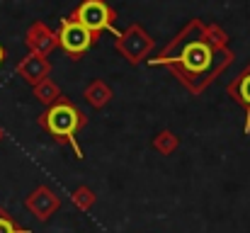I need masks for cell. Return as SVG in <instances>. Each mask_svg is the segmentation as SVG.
I'll use <instances>...</instances> for the list:
<instances>
[{
    "label": "cell",
    "mask_w": 250,
    "mask_h": 233,
    "mask_svg": "<svg viewBox=\"0 0 250 233\" xmlns=\"http://www.w3.org/2000/svg\"><path fill=\"white\" fill-rule=\"evenodd\" d=\"M202 20H189L156 59H148L153 66L170 68L192 95H202L236 59L229 49H211L202 37Z\"/></svg>",
    "instance_id": "6da1fadb"
},
{
    "label": "cell",
    "mask_w": 250,
    "mask_h": 233,
    "mask_svg": "<svg viewBox=\"0 0 250 233\" xmlns=\"http://www.w3.org/2000/svg\"><path fill=\"white\" fill-rule=\"evenodd\" d=\"M85 124H87L85 112L78 105H73L68 97H61L59 102H54L51 107H46V109L39 114V127L46 129L54 141L68 144V146L73 148L76 158H85L83 148H81V144H78V139H76L78 131L83 129Z\"/></svg>",
    "instance_id": "7a4b0ae2"
},
{
    "label": "cell",
    "mask_w": 250,
    "mask_h": 233,
    "mask_svg": "<svg viewBox=\"0 0 250 233\" xmlns=\"http://www.w3.org/2000/svg\"><path fill=\"white\" fill-rule=\"evenodd\" d=\"M114 39H117V42H114L117 51H119L131 66H136V64L151 59V54H153V49H156V39H153L141 24H136V22L129 24L124 32H119Z\"/></svg>",
    "instance_id": "3957f363"
},
{
    "label": "cell",
    "mask_w": 250,
    "mask_h": 233,
    "mask_svg": "<svg viewBox=\"0 0 250 233\" xmlns=\"http://www.w3.org/2000/svg\"><path fill=\"white\" fill-rule=\"evenodd\" d=\"M73 20H78L85 29H90L92 34L100 37V32H112L114 37L119 34L117 27H114V20H117V10L107 5V0H83L73 15Z\"/></svg>",
    "instance_id": "277c9868"
},
{
    "label": "cell",
    "mask_w": 250,
    "mask_h": 233,
    "mask_svg": "<svg viewBox=\"0 0 250 233\" xmlns=\"http://www.w3.org/2000/svg\"><path fill=\"white\" fill-rule=\"evenodd\" d=\"M56 39H59V46H61L73 61H78L90 46L97 44L100 37L92 34L90 29H85L78 20H73V17L68 15V17L61 22V27H59V32H56Z\"/></svg>",
    "instance_id": "5b68a950"
},
{
    "label": "cell",
    "mask_w": 250,
    "mask_h": 233,
    "mask_svg": "<svg viewBox=\"0 0 250 233\" xmlns=\"http://www.w3.org/2000/svg\"><path fill=\"white\" fill-rule=\"evenodd\" d=\"M24 207H27V212H29L37 221L44 224V221H49V219L61 209V197H59L51 187L39 185V187H34V190L27 194Z\"/></svg>",
    "instance_id": "8992f818"
},
{
    "label": "cell",
    "mask_w": 250,
    "mask_h": 233,
    "mask_svg": "<svg viewBox=\"0 0 250 233\" xmlns=\"http://www.w3.org/2000/svg\"><path fill=\"white\" fill-rule=\"evenodd\" d=\"M24 44L29 49V54H39V56H49L56 46H59V39H56V32L44 24V22H34L29 24L27 34H24Z\"/></svg>",
    "instance_id": "52a82bcc"
},
{
    "label": "cell",
    "mask_w": 250,
    "mask_h": 233,
    "mask_svg": "<svg viewBox=\"0 0 250 233\" xmlns=\"http://www.w3.org/2000/svg\"><path fill=\"white\" fill-rule=\"evenodd\" d=\"M15 71H17V76L22 78L24 83L37 85V83H42L44 78H49V73H51V61H49V56L27 54V56L17 64Z\"/></svg>",
    "instance_id": "ba28073f"
},
{
    "label": "cell",
    "mask_w": 250,
    "mask_h": 233,
    "mask_svg": "<svg viewBox=\"0 0 250 233\" xmlns=\"http://www.w3.org/2000/svg\"><path fill=\"white\" fill-rule=\"evenodd\" d=\"M226 92H229V97H233L238 105L246 107V124H243V131L250 134V64H248V68L236 78L233 83L226 85Z\"/></svg>",
    "instance_id": "9c48e42d"
},
{
    "label": "cell",
    "mask_w": 250,
    "mask_h": 233,
    "mask_svg": "<svg viewBox=\"0 0 250 233\" xmlns=\"http://www.w3.org/2000/svg\"><path fill=\"white\" fill-rule=\"evenodd\" d=\"M83 97L92 109H102V107H107V105L112 102L114 92H112V87H109L104 80H92V83L85 87Z\"/></svg>",
    "instance_id": "30bf717a"
},
{
    "label": "cell",
    "mask_w": 250,
    "mask_h": 233,
    "mask_svg": "<svg viewBox=\"0 0 250 233\" xmlns=\"http://www.w3.org/2000/svg\"><path fill=\"white\" fill-rule=\"evenodd\" d=\"M32 92H34V97H37L42 105H46V107H51L54 102H59V100L63 97V92H61L59 83H54L51 78H44L42 83L32 85Z\"/></svg>",
    "instance_id": "8fae6325"
},
{
    "label": "cell",
    "mask_w": 250,
    "mask_h": 233,
    "mask_svg": "<svg viewBox=\"0 0 250 233\" xmlns=\"http://www.w3.org/2000/svg\"><path fill=\"white\" fill-rule=\"evenodd\" d=\"M202 37H204V42L211 46V49H229V34L224 32V27H219V24H204L202 27Z\"/></svg>",
    "instance_id": "7c38bea8"
},
{
    "label": "cell",
    "mask_w": 250,
    "mask_h": 233,
    "mask_svg": "<svg viewBox=\"0 0 250 233\" xmlns=\"http://www.w3.org/2000/svg\"><path fill=\"white\" fill-rule=\"evenodd\" d=\"M71 204H73L76 209H81V212H90V209L97 204V194L92 192V187L81 185V187H76V190L71 192Z\"/></svg>",
    "instance_id": "4fadbf2b"
},
{
    "label": "cell",
    "mask_w": 250,
    "mask_h": 233,
    "mask_svg": "<svg viewBox=\"0 0 250 233\" xmlns=\"http://www.w3.org/2000/svg\"><path fill=\"white\" fill-rule=\"evenodd\" d=\"M151 146H153L161 155H172L177 148H180V136L166 129V131H161V134L153 136V144H151Z\"/></svg>",
    "instance_id": "5bb4252c"
},
{
    "label": "cell",
    "mask_w": 250,
    "mask_h": 233,
    "mask_svg": "<svg viewBox=\"0 0 250 233\" xmlns=\"http://www.w3.org/2000/svg\"><path fill=\"white\" fill-rule=\"evenodd\" d=\"M0 233H32L29 229L20 226L5 209H0Z\"/></svg>",
    "instance_id": "9a60e30c"
},
{
    "label": "cell",
    "mask_w": 250,
    "mask_h": 233,
    "mask_svg": "<svg viewBox=\"0 0 250 233\" xmlns=\"http://www.w3.org/2000/svg\"><path fill=\"white\" fill-rule=\"evenodd\" d=\"M5 56H7V54H5V46H2V44H0V66H2V64H5Z\"/></svg>",
    "instance_id": "2e32d148"
},
{
    "label": "cell",
    "mask_w": 250,
    "mask_h": 233,
    "mask_svg": "<svg viewBox=\"0 0 250 233\" xmlns=\"http://www.w3.org/2000/svg\"><path fill=\"white\" fill-rule=\"evenodd\" d=\"M2 139H5V129H2V124H0V144H2Z\"/></svg>",
    "instance_id": "e0dca14e"
}]
</instances>
